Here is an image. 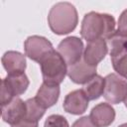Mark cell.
Segmentation results:
<instances>
[{
	"label": "cell",
	"instance_id": "6da1fadb",
	"mask_svg": "<svg viewBox=\"0 0 127 127\" xmlns=\"http://www.w3.org/2000/svg\"><path fill=\"white\" fill-rule=\"evenodd\" d=\"M115 32V19L112 15L98 12H88L83 16L80 35L86 42L98 39L106 40Z\"/></svg>",
	"mask_w": 127,
	"mask_h": 127
},
{
	"label": "cell",
	"instance_id": "7a4b0ae2",
	"mask_svg": "<svg viewBox=\"0 0 127 127\" xmlns=\"http://www.w3.org/2000/svg\"><path fill=\"white\" fill-rule=\"evenodd\" d=\"M48 24L56 35L69 34L78 24L76 8L69 2L56 3L48 14Z\"/></svg>",
	"mask_w": 127,
	"mask_h": 127
},
{
	"label": "cell",
	"instance_id": "3957f363",
	"mask_svg": "<svg viewBox=\"0 0 127 127\" xmlns=\"http://www.w3.org/2000/svg\"><path fill=\"white\" fill-rule=\"evenodd\" d=\"M39 64L44 83L50 85H60L67 73V64L55 49L46 54L40 60Z\"/></svg>",
	"mask_w": 127,
	"mask_h": 127
},
{
	"label": "cell",
	"instance_id": "277c9868",
	"mask_svg": "<svg viewBox=\"0 0 127 127\" xmlns=\"http://www.w3.org/2000/svg\"><path fill=\"white\" fill-rule=\"evenodd\" d=\"M106 43L114 70L119 76L127 79V36L116 30L106 39Z\"/></svg>",
	"mask_w": 127,
	"mask_h": 127
},
{
	"label": "cell",
	"instance_id": "5b68a950",
	"mask_svg": "<svg viewBox=\"0 0 127 127\" xmlns=\"http://www.w3.org/2000/svg\"><path fill=\"white\" fill-rule=\"evenodd\" d=\"M30 84L25 72L7 74L1 81V106L9 103L13 98L23 94Z\"/></svg>",
	"mask_w": 127,
	"mask_h": 127
},
{
	"label": "cell",
	"instance_id": "8992f818",
	"mask_svg": "<svg viewBox=\"0 0 127 127\" xmlns=\"http://www.w3.org/2000/svg\"><path fill=\"white\" fill-rule=\"evenodd\" d=\"M127 96V81L116 73H109L104 77L103 97L111 104H118Z\"/></svg>",
	"mask_w": 127,
	"mask_h": 127
},
{
	"label": "cell",
	"instance_id": "52a82bcc",
	"mask_svg": "<svg viewBox=\"0 0 127 127\" xmlns=\"http://www.w3.org/2000/svg\"><path fill=\"white\" fill-rule=\"evenodd\" d=\"M57 51L63 57V59L68 66L74 64L82 59L84 47L81 39L74 36H70L64 38L60 42Z\"/></svg>",
	"mask_w": 127,
	"mask_h": 127
},
{
	"label": "cell",
	"instance_id": "ba28073f",
	"mask_svg": "<svg viewBox=\"0 0 127 127\" xmlns=\"http://www.w3.org/2000/svg\"><path fill=\"white\" fill-rule=\"evenodd\" d=\"M25 55L34 62L39 63L40 60L49 52L54 50L52 43L43 36L33 35L28 37L24 43Z\"/></svg>",
	"mask_w": 127,
	"mask_h": 127
},
{
	"label": "cell",
	"instance_id": "9c48e42d",
	"mask_svg": "<svg viewBox=\"0 0 127 127\" xmlns=\"http://www.w3.org/2000/svg\"><path fill=\"white\" fill-rule=\"evenodd\" d=\"M89 99L82 89H75L67 93L64 97L63 107L65 112L72 115H80L84 113L88 107Z\"/></svg>",
	"mask_w": 127,
	"mask_h": 127
},
{
	"label": "cell",
	"instance_id": "30bf717a",
	"mask_svg": "<svg viewBox=\"0 0 127 127\" xmlns=\"http://www.w3.org/2000/svg\"><path fill=\"white\" fill-rule=\"evenodd\" d=\"M97 66L89 65L83 59L75 63L74 64L67 66V76L69 79L76 84H85L94 75H96Z\"/></svg>",
	"mask_w": 127,
	"mask_h": 127
},
{
	"label": "cell",
	"instance_id": "8fae6325",
	"mask_svg": "<svg viewBox=\"0 0 127 127\" xmlns=\"http://www.w3.org/2000/svg\"><path fill=\"white\" fill-rule=\"evenodd\" d=\"M1 111L3 121L10 125H14L26 117V102L20 97H15L6 105L1 106Z\"/></svg>",
	"mask_w": 127,
	"mask_h": 127
},
{
	"label": "cell",
	"instance_id": "7c38bea8",
	"mask_svg": "<svg viewBox=\"0 0 127 127\" xmlns=\"http://www.w3.org/2000/svg\"><path fill=\"white\" fill-rule=\"evenodd\" d=\"M108 53V46L106 40L98 39L92 42H88L84 48L82 59L89 65L97 66V64L105 58Z\"/></svg>",
	"mask_w": 127,
	"mask_h": 127
},
{
	"label": "cell",
	"instance_id": "4fadbf2b",
	"mask_svg": "<svg viewBox=\"0 0 127 127\" xmlns=\"http://www.w3.org/2000/svg\"><path fill=\"white\" fill-rule=\"evenodd\" d=\"M89 117L96 127H108L115 119V109L111 104L101 102L91 109Z\"/></svg>",
	"mask_w": 127,
	"mask_h": 127
},
{
	"label": "cell",
	"instance_id": "5bb4252c",
	"mask_svg": "<svg viewBox=\"0 0 127 127\" xmlns=\"http://www.w3.org/2000/svg\"><path fill=\"white\" fill-rule=\"evenodd\" d=\"M2 65L8 74L25 72L27 67L26 57L17 51L6 52L1 59Z\"/></svg>",
	"mask_w": 127,
	"mask_h": 127
},
{
	"label": "cell",
	"instance_id": "9a60e30c",
	"mask_svg": "<svg viewBox=\"0 0 127 127\" xmlns=\"http://www.w3.org/2000/svg\"><path fill=\"white\" fill-rule=\"evenodd\" d=\"M60 92V85H50L43 82L37 91L35 99L42 107L47 109L54 106L58 102Z\"/></svg>",
	"mask_w": 127,
	"mask_h": 127
},
{
	"label": "cell",
	"instance_id": "2e32d148",
	"mask_svg": "<svg viewBox=\"0 0 127 127\" xmlns=\"http://www.w3.org/2000/svg\"><path fill=\"white\" fill-rule=\"evenodd\" d=\"M82 90L84 91L85 95L89 100L98 99L101 95H103L104 78L99 74L94 75L88 82L83 85Z\"/></svg>",
	"mask_w": 127,
	"mask_h": 127
},
{
	"label": "cell",
	"instance_id": "e0dca14e",
	"mask_svg": "<svg viewBox=\"0 0 127 127\" xmlns=\"http://www.w3.org/2000/svg\"><path fill=\"white\" fill-rule=\"evenodd\" d=\"M25 102H26V108H27L25 118H27L29 120H32V121L39 122V120L44 116V114L46 112V109L44 107H42L37 102L35 97L29 98Z\"/></svg>",
	"mask_w": 127,
	"mask_h": 127
},
{
	"label": "cell",
	"instance_id": "ac0fdd59",
	"mask_svg": "<svg viewBox=\"0 0 127 127\" xmlns=\"http://www.w3.org/2000/svg\"><path fill=\"white\" fill-rule=\"evenodd\" d=\"M44 127H69V125L64 116L60 114H52L46 119Z\"/></svg>",
	"mask_w": 127,
	"mask_h": 127
},
{
	"label": "cell",
	"instance_id": "d6986e66",
	"mask_svg": "<svg viewBox=\"0 0 127 127\" xmlns=\"http://www.w3.org/2000/svg\"><path fill=\"white\" fill-rule=\"evenodd\" d=\"M117 31L127 36V9H125L119 16L118 24H117Z\"/></svg>",
	"mask_w": 127,
	"mask_h": 127
},
{
	"label": "cell",
	"instance_id": "ffe728a7",
	"mask_svg": "<svg viewBox=\"0 0 127 127\" xmlns=\"http://www.w3.org/2000/svg\"><path fill=\"white\" fill-rule=\"evenodd\" d=\"M71 127H96V126L93 124L89 116H82L76 119L71 125Z\"/></svg>",
	"mask_w": 127,
	"mask_h": 127
},
{
	"label": "cell",
	"instance_id": "44dd1931",
	"mask_svg": "<svg viewBox=\"0 0 127 127\" xmlns=\"http://www.w3.org/2000/svg\"><path fill=\"white\" fill-rule=\"evenodd\" d=\"M11 127H39V123L36 121H32L27 118H24L18 123L11 125Z\"/></svg>",
	"mask_w": 127,
	"mask_h": 127
},
{
	"label": "cell",
	"instance_id": "7402d4cb",
	"mask_svg": "<svg viewBox=\"0 0 127 127\" xmlns=\"http://www.w3.org/2000/svg\"><path fill=\"white\" fill-rule=\"evenodd\" d=\"M118 127H127V123H123V124H121V125H119Z\"/></svg>",
	"mask_w": 127,
	"mask_h": 127
},
{
	"label": "cell",
	"instance_id": "603a6c76",
	"mask_svg": "<svg viewBox=\"0 0 127 127\" xmlns=\"http://www.w3.org/2000/svg\"><path fill=\"white\" fill-rule=\"evenodd\" d=\"M124 105L127 107V96H126V98L124 99Z\"/></svg>",
	"mask_w": 127,
	"mask_h": 127
}]
</instances>
